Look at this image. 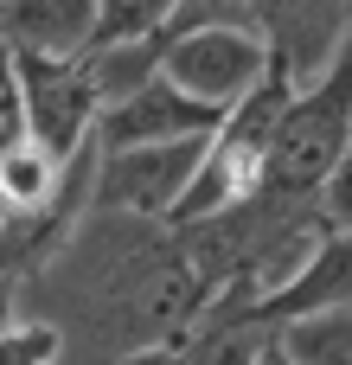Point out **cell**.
<instances>
[{
    "mask_svg": "<svg viewBox=\"0 0 352 365\" xmlns=\"http://www.w3.org/2000/svg\"><path fill=\"white\" fill-rule=\"evenodd\" d=\"M263 71H269V51L250 6H173L160 64H154L160 83H173L205 109H231L263 83Z\"/></svg>",
    "mask_w": 352,
    "mask_h": 365,
    "instance_id": "obj_1",
    "label": "cell"
},
{
    "mask_svg": "<svg viewBox=\"0 0 352 365\" xmlns=\"http://www.w3.org/2000/svg\"><path fill=\"white\" fill-rule=\"evenodd\" d=\"M276 353L289 365H352V308L276 327Z\"/></svg>",
    "mask_w": 352,
    "mask_h": 365,
    "instance_id": "obj_11",
    "label": "cell"
},
{
    "mask_svg": "<svg viewBox=\"0 0 352 365\" xmlns=\"http://www.w3.org/2000/svg\"><path fill=\"white\" fill-rule=\"evenodd\" d=\"M109 365H186V353L180 346H141V353H122V359Z\"/></svg>",
    "mask_w": 352,
    "mask_h": 365,
    "instance_id": "obj_14",
    "label": "cell"
},
{
    "mask_svg": "<svg viewBox=\"0 0 352 365\" xmlns=\"http://www.w3.org/2000/svg\"><path fill=\"white\" fill-rule=\"evenodd\" d=\"M224 122V109H205L192 96H180L173 83L147 77L141 90H128L122 103H109L96 115L90 148L96 154H128V148H160V141H205Z\"/></svg>",
    "mask_w": 352,
    "mask_h": 365,
    "instance_id": "obj_5",
    "label": "cell"
},
{
    "mask_svg": "<svg viewBox=\"0 0 352 365\" xmlns=\"http://www.w3.org/2000/svg\"><path fill=\"white\" fill-rule=\"evenodd\" d=\"M314 205H321V218H327L333 231H352V148L340 154V160H333V173L321 180Z\"/></svg>",
    "mask_w": 352,
    "mask_h": 365,
    "instance_id": "obj_13",
    "label": "cell"
},
{
    "mask_svg": "<svg viewBox=\"0 0 352 365\" xmlns=\"http://www.w3.org/2000/svg\"><path fill=\"white\" fill-rule=\"evenodd\" d=\"M13 308H19V282H0V327H13Z\"/></svg>",
    "mask_w": 352,
    "mask_h": 365,
    "instance_id": "obj_15",
    "label": "cell"
},
{
    "mask_svg": "<svg viewBox=\"0 0 352 365\" xmlns=\"http://www.w3.org/2000/svg\"><path fill=\"white\" fill-rule=\"evenodd\" d=\"M333 308H352V231H327V244L301 263V276L289 289H276L269 302H257L237 327L244 334H276L289 321H308V314H333ZM231 327V334H237Z\"/></svg>",
    "mask_w": 352,
    "mask_h": 365,
    "instance_id": "obj_7",
    "label": "cell"
},
{
    "mask_svg": "<svg viewBox=\"0 0 352 365\" xmlns=\"http://www.w3.org/2000/svg\"><path fill=\"white\" fill-rule=\"evenodd\" d=\"M250 19L263 32L269 64H282V77L295 90H308L333 64V51L352 26V6H250Z\"/></svg>",
    "mask_w": 352,
    "mask_h": 365,
    "instance_id": "obj_6",
    "label": "cell"
},
{
    "mask_svg": "<svg viewBox=\"0 0 352 365\" xmlns=\"http://www.w3.org/2000/svg\"><path fill=\"white\" fill-rule=\"evenodd\" d=\"M96 0H13L0 6V45L38 51V58H77L90 38Z\"/></svg>",
    "mask_w": 352,
    "mask_h": 365,
    "instance_id": "obj_8",
    "label": "cell"
},
{
    "mask_svg": "<svg viewBox=\"0 0 352 365\" xmlns=\"http://www.w3.org/2000/svg\"><path fill=\"white\" fill-rule=\"evenodd\" d=\"M212 141V135H205ZM205 141H160V148H128V154H96L90 173V205L96 218H141V225H167V212L180 205V192L192 186Z\"/></svg>",
    "mask_w": 352,
    "mask_h": 365,
    "instance_id": "obj_4",
    "label": "cell"
},
{
    "mask_svg": "<svg viewBox=\"0 0 352 365\" xmlns=\"http://www.w3.org/2000/svg\"><path fill=\"white\" fill-rule=\"evenodd\" d=\"M58 180H64V167L45 148H32L26 135H13L0 148V218H38L58 199Z\"/></svg>",
    "mask_w": 352,
    "mask_h": 365,
    "instance_id": "obj_9",
    "label": "cell"
},
{
    "mask_svg": "<svg viewBox=\"0 0 352 365\" xmlns=\"http://www.w3.org/2000/svg\"><path fill=\"white\" fill-rule=\"evenodd\" d=\"M173 19V0H96V19H90V38L77 58H103V51H128V45H147L160 38Z\"/></svg>",
    "mask_w": 352,
    "mask_h": 365,
    "instance_id": "obj_10",
    "label": "cell"
},
{
    "mask_svg": "<svg viewBox=\"0 0 352 365\" xmlns=\"http://www.w3.org/2000/svg\"><path fill=\"white\" fill-rule=\"evenodd\" d=\"M346 148H352V26L333 51V64L308 90L289 96L276 141H269V160H263V180H257V199H276V205L314 199Z\"/></svg>",
    "mask_w": 352,
    "mask_h": 365,
    "instance_id": "obj_2",
    "label": "cell"
},
{
    "mask_svg": "<svg viewBox=\"0 0 352 365\" xmlns=\"http://www.w3.org/2000/svg\"><path fill=\"white\" fill-rule=\"evenodd\" d=\"M6 51V83H13V103H19V128L32 148H45L58 167H71L90 135H96V115H103V96H96V77L83 58H38V51Z\"/></svg>",
    "mask_w": 352,
    "mask_h": 365,
    "instance_id": "obj_3",
    "label": "cell"
},
{
    "mask_svg": "<svg viewBox=\"0 0 352 365\" xmlns=\"http://www.w3.org/2000/svg\"><path fill=\"white\" fill-rule=\"evenodd\" d=\"M64 334L51 321H13L0 327V365H58Z\"/></svg>",
    "mask_w": 352,
    "mask_h": 365,
    "instance_id": "obj_12",
    "label": "cell"
}]
</instances>
